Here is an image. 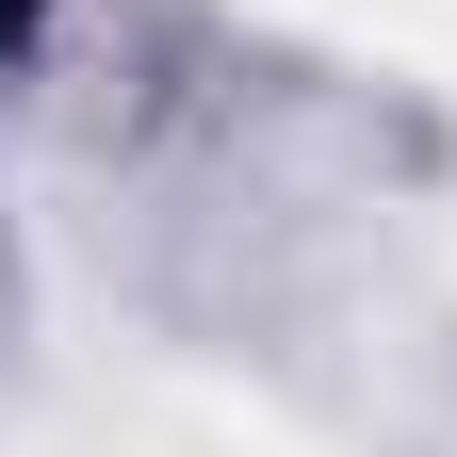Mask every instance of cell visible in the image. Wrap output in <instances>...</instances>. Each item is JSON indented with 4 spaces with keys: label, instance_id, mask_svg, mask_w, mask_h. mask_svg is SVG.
I'll use <instances>...</instances> for the list:
<instances>
[{
    "label": "cell",
    "instance_id": "6da1fadb",
    "mask_svg": "<svg viewBox=\"0 0 457 457\" xmlns=\"http://www.w3.org/2000/svg\"><path fill=\"white\" fill-rule=\"evenodd\" d=\"M0 33H17V0H0Z\"/></svg>",
    "mask_w": 457,
    "mask_h": 457
}]
</instances>
